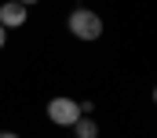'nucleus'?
<instances>
[{"mask_svg":"<svg viewBox=\"0 0 157 138\" xmlns=\"http://www.w3.org/2000/svg\"><path fill=\"white\" fill-rule=\"evenodd\" d=\"M0 26H4V29H18V26H26V7H22L18 0L0 4Z\"/></svg>","mask_w":157,"mask_h":138,"instance_id":"7ed1b4c3","label":"nucleus"},{"mask_svg":"<svg viewBox=\"0 0 157 138\" xmlns=\"http://www.w3.org/2000/svg\"><path fill=\"white\" fill-rule=\"evenodd\" d=\"M4 40H7V29L0 26V51H4Z\"/></svg>","mask_w":157,"mask_h":138,"instance_id":"39448f33","label":"nucleus"},{"mask_svg":"<svg viewBox=\"0 0 157 138\" xmlns=\"http://www.w3.org/2000/svg\"><path fill=\"white\" fill-rule=\"evenodd\" d=\"M102 18L91 11V7H77L73 15H70V33L77 36V40H99L102 36Z\"/></svg>","mask_w":157,"mask_h":138,"instance_id":"f257e3e1","label":"nucleus"},{"mask_svg":"<svg viewBox=\"0 0 157 138\" xmlns=\"http://www.w3.org/2000/svg\"><path fill=\"white\" fill-rule=\"evenodd\" d=\"M80 116V105L73 98H66V95H55L51 102H48V120L55 124V127H73Z\"/></svg>","mask_w":157,"mask_h":138,"instance_id":"f03ea898","label":"nucleus"},{"mask_svg":"<svg viewBox=\"0 0 157 138\" xmlns=\"http://www.w3.org/2000/svg\"><path fill=\"white\" fill-rule=\"evenodd\" d=\"M73 131H77V138H99V124H95L91 116H77Z\"/></svg>","mask_w":157,"mask_h":138,"instance_id":"20e7f679","label":"nucleus"},{"mask_svg":"<svg viewBox=\"0 0 157 138\" xmlns=\"http://www.w3.org/2000/svg\"><path fill=\"white\" fill-rule=\"evenodd\" d=\"M0 138H18V135H15V131H0Z\"/></svg>","mask_w":157,"mask_h":138,"instance_id":"423d86ee","label":"nucleus"},{"mask_svg":"<svg viewBox=\"0 0 157 138\" xmlns=\"http://www.w3.org/2000/svg\"><path fill=\"white\" fill-rule=\"evenodd\" d=\"M18 4H22V7H29V4H37V0H18Z\"/></svg>","mask_w":157,"mask_h":138,"instance_id":"0eeeda50","label":"nucleus"}]
</instances>
